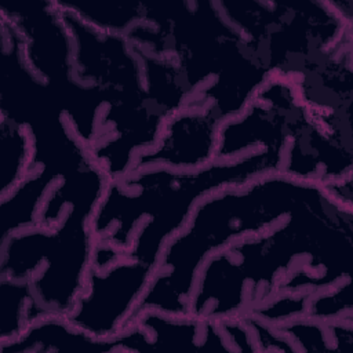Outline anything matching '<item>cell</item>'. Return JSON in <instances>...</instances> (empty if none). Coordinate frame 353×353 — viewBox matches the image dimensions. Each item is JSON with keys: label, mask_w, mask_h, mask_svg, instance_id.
<instances>
[{"label": "cell", "mask_w": 353, "mask_h": 353, "mask_svg": "<svg viewBox=\"0 0 353 353\" xmlns=\"http://www.w3.org/2000/svg\"><path fill=\"white\" fill-rule=\"evenodd\" d=\"M353 205L324 185L268 230L241 239L201 268L189 317L223 321L285 292L314 294L352 276Z\"/></svg>", "instance_id": "6da1fadb"}, {"label": "cell", "mask_w": 353, "mask_h": 353, "mask_svg": "<svg viewBox=\"0 0 353 353\" xmlns=\"http://www.w3.org/2000/svg\"><path fill=\"white\" fill-rule=\"evenodd\" d=\"M281 164V152L261 149L196 171H131L109 181L91 218L92 233L97 243L110 244L124 258L156 269L165 244L183 229L203 199L280 172Z\"/></svg>", "instance_id": "7a4b0ae2"}, {"label": "cell", "mask_w": 353, "mask_h": 353, "mask_svg": "<svg viewBox=\"0 0 353 353\" xmlns=\"http://www.w3.org/2000/svg\"><path fill=\"white\" fill-rule=\"evenodd\" d=\"M125 36L141 51L172 59L190 99L221 123L239 116L272 74L218 1L143 3L142 22Z\"/></svg>", "instance_id": "3957f363"}, {"label": "cell", "mask_w": 353, "mask_h": 353, "mask_svg": "<svg viewBox=\"0 0 353 353\" xmlns=\"http://www.w3.org/2000/svg\"><path fill=\"white\" fill-rule=\"evenodd\" d=\"M321 188L320 183L270 172L244 186L226 188L203 199L183 229L165 244L130 324L145 310L188 317L199 273L210 256L268 230Z\"/></svg>", "instance_id": "277c9868"}, {"label": "cell", "mask_w": 353, "mask_h": 353, "mask_svg": "<svg viewBox=\"0 0 353 353\" xmlns=\"http://www.w3.org/2000/svg\"><path fill=\"white\" fill-rule=\"evenodd\" d=\"M61 14L73 39L74 77L95 85L103 101L91 156L109 181L119 179L131 172L137 157L156 143L164 123L186 101L145 83L142 59L127 36L99 33L68 11Z\"/></svg>", "instance_id": "5b68a950"}, {"label": "cell", "mask_w": 353, "mask_h": 353, "mask_svg": "<svg viewBox=\"0 0 353 353\" xmlns=\"http://www.w3.org/2000/svg\"><path fill=\"white\" fill-rule=\"evenodd\" d=\"M218 6L272 73H301L352 43L353 17L335 1L221 0Z\"/></svg>", "instance_id": "8992f818"}, {"label": "cell", "mask_w": 353, "mask_h": 353, "mask_svg": "<svg viewBox=\"0 0 353 353\" xmlns=\"http://www.w3.org/2000/svg\"><path fill=\"white\" fill-rule=\"evenodd\" d=\"M94 211L70 204L54 228L34 226L0 243V274L30 280L48 312L66 316L85 288L92 265Z\"/></svg>", "instance_id": "52a82bcc"}, {"label": "cell", "mask_w": 353, "mask_h": 353, "mask_svg": "<svg viewBox=\"0 0 353 353\" xmlns=\"http://www.w3.org/2000/svg\"><path fill=\"white\" fill-rule=\"evenodd\" d=\"M0 19L17 30L25 63L52 90L74 132L91 149L98 138L103 101L95 85L74 77L73 39L55 1L3 3Z\"/></svg>", "instance_id": "ba28073f"}, {"label": "cell", "mask_w": 353, "mask_h": 353, "mask_svg": "<svg viewBox=\"0 0 353 353\" xmlns=\"http://www.w3.org/2000/svg\"><path fill=\"white\" fill-rule=\"evenodd\" d=\"M307 102L294 74L272 73L245 109L221 124L216 161L268 149L281 152L306 121Z\"/></svg>", "instance_id": "9c48e42d"}, {"label": "cell", "mask_w": 353, "mask_h": 353, "mask_svg": "<svg viewBox=\"0 0 353 353\" xmlns=\"http://www.w3.org/2000/svg\"><path fill=\"white\" fill-rule=\"evenodd\" d=\"M154 272V268L124 255L106 269L91 268L84 291L65 317L98 339L116 336L128 327Z\"/></svg>", "instance_id": "30bf717a"}, {"label": "cell", "mask_w": 353, "mask_h": 353, "mask_svg": "<svg viewBox=\"0 0 353 353\" xmlns=\"http://www.w3.org/2000/svg\"><path fill=\"white\" fill-rule=\"evenodd\" d=\"M221 124L208 105L190 99L168 117L156 143L137 157L131 171L150 167L196 171L212 164Z\"/></svg>", "instance_id": "8fae6325"}, {"label": "cell", "mask_w": 353, "mask_h": 353, "mask_svg": "<svg viewBox=\"0 0 353 353\" xmlns=\"http://www.w3.org/2000/svg\"><path fill=\"white\" fill-rule=\"evenodd\" d=\"M121 352H228L232 346L219 321H200L156 310H145L116 335Z\"/></svg>", "instance_id": "7c38bea8"}, {"label": "cell", "mask_w": 353, "mask_h": 353, "mask_svg": "<svg viewBox=\"0 0 353 353\" xmlns=\"http://www.w3.org/2000/svg\"><path fill=\"white\" fill-rule=\"evenodd\" d=\"M1 353H117L114 338L98 339L68 321L50 314L33 323L12 342L0 345Z\"/></svg>", "instance_id": "4fadbf2b"}, {"label": "cell", "mask_w": 353, "mask_h": 353, "mask_svg": "<svg viewBox=\"0 0 353 353\" xmlns=\"http://www.w3.org/2000/svg\"><path fill=\"white\" fill-rule=\"evenodd\" d=\"M57 183L58 179L36 171L15 190L0 199V243L15 232L39 226L41 207Z\"/></svg>", "instance_id": "5bb4252c"}, {"label": "cell", "mask_w": 353, "mask_h": 353, "mask_svg": "<svg viewBox=\"0 0 353 353\" xmlns=\"http://www.w3.org/2000/svg\"><path fill=\"white\" fill-rule=\"evenodd\" d=\"M48 312L37 301L30 280H18L0 274V345L21 336L33 323Z\"/></svg>", "instance_id": "9a60e30c"}, {"label": "cell", "mask_w": 353, "mask_h": 353, "mask_svg": "<svg viewBox=\"0 0 353 353\" xmlns=\"http://www.w3.org/2000/svg\"><path fill=\"white\" fill-rule=\"evenodd\" d=\"M33 157L34 145L30 131L25 125L0 117V199L36 172Z\"/></svg>", "instance_id": "2e32d148"}, {"label": "cell", "mask_w": 353, "mask_h": 353, "mask_svg": "<svg viewBox=\"0 0 353 353\" xmlns=\"http://www.w3.org/2000/svg\"><path fill=\"white\" fill-rule=\"evenodd\" d=\"M55 4L80 19L87 26L105 34L125 36L143 19V3L110 4L105 1L80 3L55 0Z\"/></svg>", "instance_id": "e0dca14e"}, {"label": "cell", "mask_w": 353, "mask_h": 353, "mask_svg": "<svg viewBox=\"0 0 353 353\" xmlns=\"http://www.w3.org/2000/svg\"><path fill=\"white\" fill-rule=\"evenodd\" d=\"M305 317L327 323L353 319V277L312 294Z\"/></svg>", "instance_id": "ac0fdd59"}, {"label": "cell", "mask_w": 353, "mask_h": 353, "mask_svg": "<svg viewBox=\"0 0 353 353\" xmlns=\"http://www.w3.org/2000/svg\"><path fill=\"white\" fill-rule=\"evenodd\" d=\"M310 295L312 294L305 292L279 294L254 306L247 314L255 316L273 325H281L291 320L306 316V306Z\"/></svg>", "instance_id": "d6986e66"}]
</instances>
